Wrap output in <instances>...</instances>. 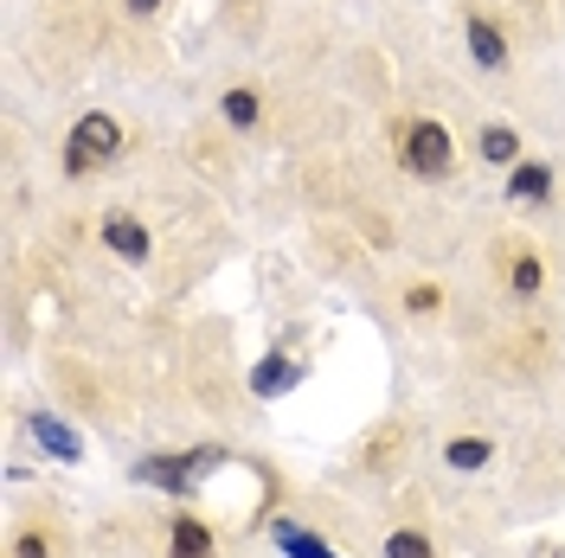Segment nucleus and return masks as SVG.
I'll use <instances>...</instances> for the list:
<instances>
[{"label":"nucleus","instance_id":"obj_1","mask_svg":"<svg viewBox=\"0 0 565 558\" xmlns=\"http://www.w3.org/2000/svg\"><path fill=\"white\" fill-rule=\"evenodd\" d=\"M116 154H122V122H116L109 109L77 116V129H71V141H65V174L84 180L90 168H104V161H116Z\"/></svg>","mask_w":565,"mask_h":558},{"label":"nucleus","instance_id":"obj_15","mask_svg":"<svg viewBox=\"0 0 565 558\" xmlns=\"http://www.w3.org/2000/svg\"><path fill=\"white\" fill-rule=\"evenodd\" d=\"M13 558H52V539H45L39 526H26V533L13 539Z\"/></svg>","mask_w":565,"mask_h":558},{"label":"nucleus","instance_id":"obj_2","mask_svg":"<svg viewBox=\"0 0 565 558\" xmlns=\"http://www.w3.org/2000/svg\"><path fill=\"white\" fill-rule=\"evenodd\" d=\"M398 161H405L418 180H444V174H450V161H457V141H450L444 122L418 116V122H405V129H398Z\"/></svg>","mask_w":565,"mask_h":558},{"label":"nucleus","instance_id":"obj_11","mask_svg":"<svg viewBox=\"0 0 565 558\" xmlns=\"http://www.w3.org/2000/svg\"><path fill=\"white\" fill-rule=\"evenodd\" d=\"M386 558H437V552H430V539H424L418 526H398L386 539Z\"/></svg>","mask_w":565,"mask_h":558},{"label":"nucleus","instance_id":"obj_12","mask_svg":"<svg viewBox=\"0 0 565 558\" xmlns=\"http://www.w3.org/2000/svg\"><path fill=\"white\" fill-rule=\"evenodd\" d=\"M405 309L412 314H437L444 309V289H437V282H412V289H405Z\"/></svg>","mask_w":565,"mask_h":558},{"label":"nucleus","instance_id":"obj_16","mask_svg":"<svg viewBox=\"0 0 565 558\" xmlns=\"http://www.w3.org/2000/svg\"><path fill=\"white\" fill-rule=\"evenodd\" d=\"M122 7H129L136 20H148V13H161V0H122Z\"/></svg>","mask_w":565,"mask_h":558},{"label":"nucleus","instance_id":"obj_6","mask_svg":"<svg viewBox=\"0 0 565 558\" xmlns=\"http://www.w3.org/2000/svg\"><path fill=\"white\" fill-rule=\"evenodd\" d=\"M469 52H476V65L482 71H501L508 65V39H501V26L476 13V20H469Z\"/></svg>","mask_w":565,"mask_h":558},{"label":"nucleus","instance_id":"obj_7","mask_svg":"<svg viewBox=\"0 0 565 558\" xmlns=\"http://www.w3.org/2000/svg\"><path fill=\"white\" fill-rule=\"evenodd\" d=\"M476 154H482L489 168H514V161H521V136H514L508 122H489V129L476 136Z\"/></svg>","mask_w":565,"mask_h":558},{"label":"nucleus","instance_id":"obj_10","mask_svg":"<svg viewBox=\"0 0 565 558\" xmlns=\"http://www.w3.org/2000/svg\"><path fill=\"white\" fill-rule=\"evenodd\" d=\"M444 455H450V469H482V462L494 455V443H489V437H457Z\"/></svg>","mask_w":565,"mask_h":558},{"label":"nucleus","instance_id":"obj_13","mask_svg":"<svg viewBox=\"0 0 565 558\" xmlns=\"http://www.w3.org/2000/svg\"><path fill=\"white\" fill-rule=\"evenodd\" d=\"M289 379H296V360H282V353H270V366L257 373V391H282Z\"/></svg>","mask_w":565,"mask_h":558},{"label":"nucleus","instance_id":"obj_5","mask_svg":"<svg viewBox=\"0 0 565 558\" xmlns=\"http://www.w3.org/2000/svg\"><path fill=\"white\" fill-rule=\"evenodd\" d=\"M168 558H218L212 526L193 521V514H180V521H174V539H168Z\"/></svg>","mask_w":565,"mask_h":558},{"label":"nucleus","instance_id":"obj_3","mask_svg":"<svg viewBox=\"0 0 565 558\" xmlns=\"http://www.w3.org/2000/svg\"><path fill=\"white\" fill-rule=\"evenodd\" d=\"M104 245L116 250L122 264H148L154 238H148V225H141V218H129V212H109V218H104Z\"/></svg>","mask_w":565,"mask_h":558},{"label":"nucleus","instance_id":"obj_4","mask_svg":"<svg viewBox=\"0 0 565 558\" xmlns=\"http://www.w3.org/2000/svg\"><path fill=\"white\" fill-rule=\"evenodd\" d=\"M553 193V168L546 161H514L508 168V206H540Z\"/></svg>","mask_w":565,"mask_h":558},{"label":"nucleus","instance_id":"obj_9","mask_svg":"<svg viewBox=\"0 0 565 558\" xmlns=\"http://www.w3.org/2000/svg\"><path fill=\"white\" fill-rule=\"evenodd\" d=\"M540 282H546V264H540L533 250H514V264H508V289H514V296H540Z\"/></svg>","mask_w":565,"mask_h":558},{"label":"nucleus","instance_id":"obj_14","mask_svg":"<svg viewBox=\"0 0 565 558\" xmlns=\"http://www.w3.org/2000/svg\"><path fill=\"white\" fill-rule=\"evenodd\" d=\"M33 430H39V443H52V450L65 455V462H77V437H71V430H58L52 418H39Z\"/></svg>","mask_w":565,"mask_h":558},{"label":"nucleus","instance_id":"obj_8","mask_svg":"<svg viewBox=\"0 0 565 558\" xmlns=\"http://www.w3.org/2000/svg\"><path fill=\"white\" fill-rule=\"evenodd\" d=\"M218 109H225V122H232V129H257V122H264V97L245 90V84H232V90L218 97Z\"/></svg>","mask_w":565,"mask_h":558}]
</instances>
